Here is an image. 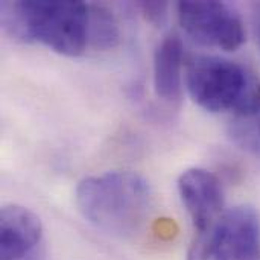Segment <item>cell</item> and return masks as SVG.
<instances>
[{
    "label": "cell",
    "mask_w": 260,
    "mask_h": 260,
    "mask_svg": "<svg viewBox=\"0 0 260 260\" xmlns=\"http://www.w3.org/2000/svg\"><path fill=\"white\" fill-rule=\"evenodd\" d=\"M75 200L90 224L120 238L137 233L152 207L148 180L133 171H113L84 178L76 187Z\"/></svg>",
    "instance_id": "1"
},
{
    "label": "cell",
    "mask_w": 260,
    "mask_h": 260,
    "mask_svg": "<svg viewBox=\"0 0 260 260\" xmlns=\"http://www.w3.org/2000/svg\"><path fill=\"white\" fill-rule=\"evenodd\" d=\"M2 21L14 38L38 41L59 55L78 56L88 46L90 5L84 2L3 3Z\"/></svg>",
    "instance_id": "2"
},
{
    "label": "cell",
    "mask_w": 260,
    "mask_h": 260,
    "mask_svg": "<svg viewBox=\"0 0 260 260\" xmlns=\"http://www.w3.org/2000/svg\"><path fill=\"white\" fill-rule=\"evenodd\" d=\"M184 47L178 35L165 37L154 52V90L158 99L180 105L183 98Z\"/></svg>",
    "instance_id": "8"
},
{
    "label": "cell",
    "mask_w": 260,
    "mask_h": 260,
    "mask_svg": "<svg viewBox=\"0 0 260 260\" xmlns=\"http://www.w3.org/2000/svg\"><path fill=\"white\" fill-rule=\"evenodd\" d=\"M210 260H260V221L253 207L238 206L224 213Z\"/></svg>",
    "instance_id": "6"
},
{
    "label": "cell",
    "mask_w": 260,
    "mask_h": 260,
    "mask_svg": "<svg viewBox=\"0 0 260 260\" xmlns=\"http://www.w3.org/2000/svg\"><path fill=\"white\" fill-rule=\"evenodd\" d=\"M120 30L113 12L102 5H90L88 44L96 50H108L119 44Z\"/></svg>",
    "instance_id": "9"
},
{
    "label": "cell",
    "mask_w": 260,
    "mask_h": 260,
    "mask_svg": "<svg viewBox=\"0 0 260 260\" xmlns=\"http://www.w3.org/2000/svg\"><path fill=\"white\" fill-rule=\"evenodd\" d=\"M177 184L195 230L187 260H210L213 238L224 216L222 184L216 175L201 168L184 171Z\"/></svg>",
    "instance_id": "4"
},
{
    "label": "cell",
    "mask_w": 260,
    "mask_h": 260,
    "mask_svg": "<svg viewBox=\"0 0 260 260\" xmlns=\"http://www.w3.org/2000/svg\"><path fill=\"white\" fill-rule=\"evenodd\" d=\"M177 12L181 27L204 46L233 52L247 40L244 20L229 3L187 0L177 5Z\"/></svg>",
    "instance_id": "5"
},
{
    "label": "cell",
    "mask_w": 260,
    "mask_h": 260,
    "mask_svg": "<svg viewBox=\"0 0 260 260\" xmlns=\"http://www.w3.org/2000/svg\"><path fill=\"white\" fill-rule=\"evenodd\" d=\"M256 37L260 44V5L257 6V12H256Z\"/></svg>",
    "instance_id": "11"
},
{
    "label": "cell",
    "mask_w": 260,
    "mask_h": 260,
    "mask_svg": "<svg viewBox=\"0 0 260 260\" xmlns=\"http://www.w3.org/2000/svg\"><path fill=\"white\" fill-rule=\"evenodd\" d=\"M43 225L29 209L11 204L0 213V260H23L41 241Z\"/></svg>",
    "instance_id": "7"
},
{
    "label": "cell",
    "mask_w": 260,
    "mask_h": 260,
    "mask_svg": "<svg viewBox=\"0 0 260 260\" xmlns=\"http://www.w3.org/2000/svg\"><path fill=\"white\" fill-rule=\"evenodd\" d=\"M143 17L154 26H163L168 20V8L166 2H142L139 5Z\"/></svg>",
    "instance_id": "10"
},
{
    "label": "cell",
    "mask_w": 260,
    "mask_h": 260,
    "mask_svg": "<svg viewBox=\"0 0 260 260\" xmlns=\"http://www.w3.org/2000/svg\"><path fill=\"white\" fill-rule=\"evenodd\" d=\"M192 99L210 113L253 116L260 111V79L247 66L215 55H193L186 64Z\"/></svg>",
    "instance_id": "3"
}]
</instances>
